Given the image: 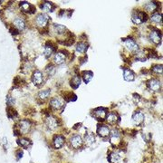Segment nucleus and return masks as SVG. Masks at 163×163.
<instances>
[{"label":"nucleus","instance_id":"f257e3e1","mask_svg":"<svg viewBox=\"0 0 163 163\" xmlns=\"http://www.w3.org/2000/svg\"><path fill=\"white\" fill-rule=\"evenodd\" d=\"M31 128V123L29 121H26V120H22L20 121L17 124L16 130V132L19 134H26L29 132Z\"/></svg>","mask_w":163,"mask_h":163},{"label":"nucleus","instance_id":"f03ea898","mask_svg":"<svg viewBox=\"0 0 163 163\" xmlns=\"http://www.w3.org/2000/svg\"><path fill=\"white\" fill-rule=\"evenodd\" d=\"M48 16L46 14H38L36 17V24L39 27H46L48 24Z\"/></svg>","mask_w":163,"mask_h":163},{"label":"nucleus","instance_id":"7ed1b4c3","mask_svg":"<svg viewBox=\"0 0 163 163\" xmlns=\"http://www.w3.org/2000/svg\"><path fill=\"white\" fill-rule=\"evenodd\" d=\"M146 17H147V16L145 13L138 11V12H136L132 15V22L137 25H139V24H141V23H143V22H145L147 20Z\"/></svg>","mask_w":163,"mask_h":163},{"label":"nucleus","instance_id":"20e7f679","mask_svg":"<svg viewBox=\"0 0 163 163\" xmlns=\"http://www.w3.org/2000/svg\"><path fill=\"white\" fill-rule=\"evenodd\" d=\"M123 43H124L126 49H128L130 52H137L139 50V46L137 45V43L132 39H126L123 42Z\"/></svg>","mask_w":163,"mask_h":163},{"label":"nucleus","instance_id":"39448f33","mask_svg":"<svg viewBox=\"0 0 163 163\" xmlns=\"http://www.w3.org/2000/svg\"><path fill=\"white\" fill-rule=\"evenodd\" d=\"M46 124L48 127V129H50L51 130H53L57 129L58 127V122H57V119H56L53 116H48L46 119Z\"/></svg>","mask_w":163,"mask_h":163},{"label":"nucleus","instance_id":"423d86ee","mask_svg":"<svg viewBox=\"0 0 163 163\" xmlns=\"http://www.w3.org/2000/svg\"><path fill=\"white\" fill-rule=\"evenodd\" d=\"M97 133L102 138H106L108 136H110L111 130L106 125H99L97 128Z\"/></svg>","mask_w":163,"mask_h":163},{"label":"nucleus","instance_id":"0eeeda50","mask_svg":"<svg viewBox=\"0 0 163 163\" xmlns=\"http://www.w3.org/2000/svg\"><path fill=\"white\" fill-rule=\"evenodd\" d=\"M83 140L80 135H74L71 138V145L73 149H79L82 147Z\"/></svg>","mask_w":163,"mask_h":163},{"label":"nucleus","instance_id":"6e6552de","mask_svg":"<svg viewBox=\"0 0 163 163\" xmlns=\"http://www.w3.org/2000/svg\"><path fill=\"white\" fill-rule=\"evenodd\" d=\"M32 81L35 83V85L39 86L43 83V73L39 70H36L33 73L32 76Z\"/></svg>","mask_w":163,"mask_h":163},{"label":"nucleus","instance_id":"1a4fd4ad","mask_svg":"<svg viewBox=\"0 0 163 163\" xmlns=\"http://www.w3.org/2000/svg\"><path fill=\"white\" fill-rule=\"evenodd\" d=\"M93 116L98 120V121H104V119H106V110L103 108H98L93 112Z\"/></svg>","mask_w":163,"mask_h":163},{"label":"nucleus","instance_id":"9d476101","mask_svg":"<svg viewBox=\"0 0 163 163\" xmlns=\"http://www.w3.org/2000/svg\"><path fill=\"white\" fill-rule=\"evenodd\" d=\"M149 39L151 40V42L155 43V45H159V43L161 42V35L160 33L157 30H153L150 32L149 34Z\"/></svg>","mask_w":163,"mask_h":163},{"label":"nucleus","instance_id":"9b49d317","mask_svg":"<svg viewBox=\"0 0 163 163\" xmlns=\"http://www.w3.org/2000/svg\"><path fill=\"white\" fill-rule=\"evenodd\" d=\"M50 105L53 110H60V109H62L63 107V100L60 99V98L56 97V98H53V99L51 100Z\"/></svg>","mask_w":163,"mask_h":163},{"label":"nucleus","instance_id":"f8f14e48","mask_svg":"<svg viewBox=\"0 0 163 163\" xmlns=\"http://www.w3.org/2000/svg\"><path fill=\"white\" fill-rule=\"evenodd\" d=\"M149 89L153 92H159L161 88V83L157 79H152L148 83Z\"/></svg>","mask_w":163,"mask_h":163},{"label":"nucleus","instance_id":"ddd939ff","mask_svg":"<svg viewBox=\"0 0 163 163\" xmlns=\"http://www.w3.org/2000/svg\"><path fill=\"white\" fill-rule=\"evenodd\" d=\"M143 121H144V114L141 112L138 111V112H136L133 114V116H132V122H133V123L135 125L141 124V123L143 122Z\"/></svg>","mask_w":163,"mask_h":163},{"label":"nucleus","instance_id":"4468645a","mask_svg":"<svg viewBox=\"0 0 163 163\" xmlns=\"http://www.w3.org/2000/svg\"><path fill=\"white\" fill-rule=\"evenodd\" d=\"M26 27V22L23 18L16 17L14 20V28H16L18 31H23Z\"/></svg>","mask_w":163,"mask_h":163},{"label":"nucleus","instance_id":"2eb2a0df","mask_svg":"<svg viewBox=\"0 0 163 163\" xmlns=\"http://www.w3.org/2000/svg\"><path fill=\"white\" fill-rule=\"evenodd\" d=\"M120 140H121V134L117 130H112V132L110 133V141L112 144H117Z\"/></svg>","mask_w":163,"mask_h":163},{"label":"nucleus","instance_id":"dca6fc26","mask_svg":"<svg viewBox=\"0 0 163 163\" xmlns=\"http://www.w3.org/2000/svg\"><path fill=\"white\" fill-rule=\"evenodd\" d=\"M64 138L61 135H57L54 137L53 140V144L54 146V148L56 149H60L63 146L64 144Z\"/></svg>","mask_w":163,"mask_h":163},{"label":"nucleus","instance_id":"f3484780","mask_svg":"<svg viewBox=\"0 0 163 163\" xmlns=\"http://www.w3.org/2000/svg\"><path fill=\"white\" fill-rule=\"evenodd\" d=\"M123 78L127 82H132L135 79V74L133 73V72L132 70L125 68L123 70Z\"/></svg>","mask_w":163,"mask_h":163},{"label":"nucleus","instance_id":"a211bd4d","mask_svg":"<svg viewBox=\"0 0 163 163\" xmlns=\"http://www.w3.org/2000/svg\"><path fill=\"white\" fill-rule=\"evenodd\" d=\"M20 6H21L22 10H23L24 12H26V13H34L36 11L35 6H31L27 2H21L20 3Z\"/></svg>","mask_w":163,"mask_h":163},{"label":"nucleus","instance_id":"6ab92c4d","mask_svg":"<svg viewBox=\"0 0 163 163\" xmlns=\"http://www.w3.org/2000/svg\"><path fill=\"white\" fill-rule=\"evenodd\" d=\"M106 121L109 124H116L118 122H119V116L118 114L114 113V112H112V113H109L107 116H106Z\"/></svg>","mask_w":163,"mask_h":163},{"label":"nucleus","instance_id":"aec40b11","mask_svg":"<svg viewBox=\"0 0 163 163\" xmlns=\"http://www.w3.org/2000/svg\"><path fill=\"white\" fill-rule=\"evenodd\" d=\"M41 8L43 11H45V12H52L54 8V6L52 2H43L41 5Z\"/></svg>","mask_w":163,"mask_h":163},{"label":"nucleus","instance_id":"412c9836","mask_svg":"<svg viewBox=\"0 0 163 163\" xmlns=\"http://www.w3.org/2000/svg\"><path fill=\"white\" fill-rule=\"evenodd\" d=\"M81 84V77L78 75H75L71 80V86L73 89H77Z\"/></svg>","mask_w":163,"mask_h":163},{"label":"nucleus","instance_id":"4be33fe9","mask_svg":"<svg viewBox=\"0 0 163 163\" xmlns=\"http://www.w3.org/2000/svg\"><path fill=\"white\" fill-rule=\"evenodd\" d=\"M17 141H18V144L22 148H25V149H27L31 145V140L26 138H20V139H18Z\"/></svg>","mask_w":163,"mask_h":163},{"label":"nucleus","instance_id":"5701e85b","mask_svg":"<svg viewBox=\"0 0 163 163\" xmlns=\"http://www.w3.org/2000/svg\"><path fill=\"white\" fill-rule=\"evenodd\" d=\"M65 61V56L64 54L62 53H57L56 54V56H54V63L56 64L60 65V64H63Z\"/></svg>","mask_w":163,"mask_h":163},{"label":"nucleus","instance_id":"b1692460","mask_svg":"<svg viewBox=\"0 0 163 163\" xmlns=\"http://www.w3.org/2000/svg\"><path fill=\"white\" fill-rule=\"evenodd\" d=\"M87 49H88V45L85 43H79L77 46H76V51H77L78 53H83L87 51Z\"/></svg>","mask_w":163,"mask_h":163},{"label":"nucleus","instance_id":"393cba45","mask_svg":"<svg viewBox=\"0 0 163 163\" xmlns=\"http://www.w3.org/2000/svg\"><path fill=\"white\" fill-rule=\"evenodd\" d=\"M93 73L90 71L83 73V81L85 83H88L93 79Z\"/></svg>","mask_w":163,"mask_h":163},{"label":"nucleus","instance_id":"a878e982","mask_svg":"<svg viewBox=\"0 0 163 163\" xmlns=\"http://www.w3.org/2000/svg\"><path fill=\"white\" fill-rule=\"evenodd\" d=\"M120 158H121L120 154L118 153V152L114 151V152H112L110 156H109L108 159L110 160V162H112V163H116V162H118L120 160Z\"/></svg>","mask_w":163,"mask_h":163},{"label":"nucleus","instance_id":"bb28decb","mask_svg":"<svg viewBox=\"0 0 163 163\" xmlns=\"http://www.w3.org/2000/svg\"><path fill=\"white\" fill-rule=\"evenodd\" d=\"M51 94V91L50 90H43L41 92H39L38 93V97L41 100H46L47 98H49Z\"/></svg>","mask_w":163,"mask_h":163},{"label":"nucleus","instance_id":"cd10ccee","mask_svg":"<svg viewBox=\"0 0 163 163\" xmlns=\"http://www.w3.org/2000/svg\"><path fill=\"white\" fill-rule=\"evenodd\" d=\"M144 7L148 12H154V11L157 9V4L154 2H149L144 6Z\"/></svg>","mask_w":163,"mask_h":163},{"label":"nucleus","instance_id":"c85d7f7f","mask_svg":"<svg viewBox=\"0 0 163 163\" xmlns=\"http://www.w3.org/2000/svg\"><path fill=\"white\" fill-rule=\"evenodd\" d=\"M95 141V137L93 133H86L85 134V142L88 144V145H91L93 144Z\"/></svg>","mask_w":163,"mask_h":163},{"label":"nucleus","instance_id":"c756f323","mask_svg":"<svg viewBox=\"0 0 163 163\" xmlns=\"http://www.w3.org/2000/svg\"><path fill=\"white\" fill-rule=\"evenodd\" d=\"M54 31L59 35H63L66 32V27L63 25H54Z\"/></svg>","mask_w":163,"mask_h":163},{"label":"nucleus","instance_id":"7c9ffc66","mask_svg":"<svg viewBox=\"0 0 163 163\" xmlns=\"http://www.w3.org/2000/svg\"><path fill=\"white\" fill-rule=\"evenodd\" d=\"M53 53V47L52 45H50V43H47V45L45 47V56L46 57H50L52 54Z\"/></svg>","mask_w":163,"mask_h":163},{"label":"nucleus","instance_id":"2f4dec72","mask_svg":"<svg viewBox=\"0 0 163 163\" xmlns=\"http://www.w3.org/2000/svg\"><path fill=\"white\" fill-rule=\"evenodd\" d=\"M136 59L141 62H144L147 60V54L143 51H138L136 53Z\"/></svg>","mask_w":163,"mask_h":163},{"label":"nucleus","instance_id":"473e14b6","mask_svg":"<svg viewBox=\"0 0 163 163\" xmlns=\"http://www.w3.org/2000/svg\"><path fill=\"white\" fill-rule=\"evenodd\" d=\"M150 20L152 22H154V23H160L161 24V22H162V18H161V15L159 14V13H156L154 15H152L151 17H150Z\"/></svg>","mask_w":163,"mask_h":163},{"label":"nucleus","instance_id":"72a5a7b5","mask_svg":"<svg viewBox=\"0 0 163 163\" xmlns=\"http://www.w3.org/2000/svg\"><path fill=\"white\" fill-rule=\"evenodd\" d=\"M6 112H7V116L10 119H13L15 118V116H16V112L12 108V106H8Z\"/></svg>","mask_w":163,"mask_h":163},{"label":"nucleus","instance_id":"f704fd0d","mask_svg":"<svg viewBox=\"0 0 163 163\" xmlns=\"http://www.w3.org/2000/svg\"><path fill=\"white\" fill-rule=\"evenodd\" d=\"M46 73H48L49 76H53L54 74V73H56V69H54V67L53 66V65H48V66L46 67Z\"/></svg>","mask_w":163,"mask_h":163},{"label":"nucleus","instance_id":"c9c22d12","mask_svg":"<svg viewBox=\"0 0 163 163\" xmlns=\"http://www.w3.org/2000/svg\"><path fill=\"white\" fill-rule=\"evenodd\" d=\"M16 102V100H15V98H13L12 96H10V95H7L6 96V103L8 106H12L14 105Z\"/></svg>","mask_w":163,"mask_h":163},{"label":"nucleus","instance_id":"e433bc0d","mask_svg":"<svg viewBox=\"0 0 163 163\" xmlns=\"http://www.w3.org/2000/svg\"><path fill=\"white\" fill-rule=\"evenodd\" d=\"M152 71L156 73H162V65L160 64H157V65H154L153 67H152Z\"/></svg>","mask_w":163,"mask_h":163},{"label":"nucleus","instance_id":"4c0bfd02","mask_svg":"<svg viewBox=\"0 0 163 163\" xmlns=\"http://www.w3.org/2000/svg\"><path fill=\"white\" fill-rule=\"evenodd\" d=\"M1 144H2V146L4 147L5 149H6L8 148V140H7V139H6V137H3V138H2Z\"/></svg>","mask_w":163,"mask_h":163},{"label":"nucleus","instance_id":"58836bf2","mask_svg":"<svg viewBox=\"0 0 163 163\" xmlns=\"http://www.w3.org/2000/svg\"><path fill=\"white\" fill-rule=\"evenodd\" d=\"M22 157H23V151H22V149H18L16 151V159H19Z\"/></svg>","mask_w":163,"mask_h":163}]
</instances>
